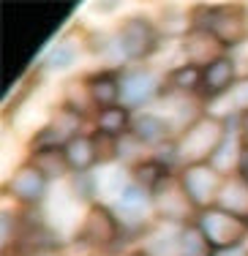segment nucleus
Segmentation results:
<instances>
[{
    "mask_svg": "<svg viewBox=\"0 0 248 256\" xmlns=\"http://www.w3.org/2000/svg\"><path fill=\"white\" fill-rule=\"evenodd\" d=\"M114 216H118L120 226L123 232L128 234V232H139V234H144L153 224H150V212H153V196H150L144 188L134 186V182H128V186L120 191V196L114 199L112 204Z\"/></svg>",
    "mask_w": 248,
    "mask_h": 256,
    "instance_id": "obj_9",
    "label": "nucleus"
},
{
    "mask_svg": "<svg viewBox=\"0 0 248 256\" xmlns=\"http://www.w3.org/2000/svg\"><path fill=\"white\" fill-rule=\"evenodd\" d=\"M172 166H166L164 161H158V158H144V161H139L136 166H131L128 169V178H131V182L134 186H139V188H144L148 194H153L156 188L161 186L166 178H172Z\"/></svg>",
    "mask_w": 248,
    "mask_h": 256,
    "instance_id": "obj_19",
    "label": "nucleus"
},
{
    "mask_svg": "<svg viewBox=\"0 0 248 256\" xmlns=\"http://www.w3.org/2000/svg\"><path fill=\"white\" fill-rule=\"evenodd\" d=\"M63 150H66V158H68L71 174H90L96 166H98L93 134H80V136H74Z\"/></svg>",
    "mask_w": 248,
    "mask_h": 256,
    "instance_id": "obj_18",
    "label": "nucleus"
},
{
    "mask_svg": "<svg viewBox=\"0 0 248 256\" xmlns=\"http://www.w3.org/2000/svg\"><path fill=\"white\" fill-rule=\"evenodd\" d=\"M114 41H118L120 58L128 66L134 63H144L148 58H153L161 46V28L156 25L150 16L134 14L128 20H123V25L114 33Z\"/></svg>",
    "mask_w": 248,
    "mask_h": 256,
    "instance_id": "obj_3",
    "label": "nucleus"
},
{
    "mask_svg": "<svg viewBox=\"0 0 248 256\" xmlns=\"http://www.w3.org/2000/svg\"><path fill=\"white\" fill-rule=\"evenodd\" d=\"M131 134L148 148H161V144L172 142L178 134H174V126L169 123L161 112H150V109H142V112H134V120H131Z\"/></svg>",
    "mask_w": 248,
    "mask_h": 256,
    "instance_id": "obj_14",
    "label": "nucleus"
},
{
    "mask_svg": "<svg viewBox=\"0 0 248 256\" xmlns=\"http://www.w3.org/2000/svg\"><path fill=\"white\" fill-rule=\"evenodd\" d=\"M123 234L126 232L120 226V221H118L112 207L96 202L84 210L82 224H80V229H76L74 240L82 242V246H88V248H93V251H104V248H112L114 242H120Z\"/></svg>",
    "mask_w": 248,
    "mask_h": 256,
    "instance_id": "obj_6",
    "label": "nucleus"
},
{
    "mask_svg": "<svg viewBox=\"0 0 248 256\" xmlns=\"http://www.w3.org/2000/svg\"><path fill=\"white\" fill-rule=\"evenodd\" d=\"M221 210L232 212L238 218H246L248 221V182L240 178V174H229L224 180V188H221V196H218V204Z\"/></svg>",
    "mask_w": 248,
    "mask_h": 256,
    "instance_id": "obj_20",
    "label": "nucleus"
},
{
    "mask_svg": "<svg viewBox=\"0 0 248 256\" xmlns=\"http://www.w3.org/2000/svg\"><path fill=\"white\" fill-rule=\"evenodd\" d=\"M93 142H96V156H98V166L120 161V139L106 136L101 131H93Z\"/></svg>",
    "mask_w": 248,
    "mask_h": 256,
    "instance_id": "obj_27",
    "label": "nucleus"
},
{
    "mask_svg": "<svg viewBox=\"0 0 248 256\" xmlns=\"http://www.w3.org/2000/svg\"><path fill=\"white\" fill-rule=\"evenodd\" d=\"M238 126H240V139H243V148L248 150V118H240Z\"/></svg>",
    "mask_w": 248,
    "mask_h": 256,
    "instance_id": "obj_29",
    "label": "nucleus"
},
{
    "mask_svg": "<svg viewBox=\"0 0 248 256\" xmlns=\"http://www.w3.org/2000/svg\"><path fill=\"white\" fill-rule=\"evenodd\" d=\"M246 76H248V63H246Z\"/></svg>",
    "mask_w": 248,
    "mask_h": 256,
    "instance_id": "obj_31",
    "label": "nucleus"
},
{
    "mask_svg": "<svg viewBox=\"0 0 248 256\" xmlns=\"http://www.w3.org/2000/svg\"><path fill=\"white\" fill-rule=\"evenodd\" d=\"M191 28H202L224 46H238L248 38V11L240 3L229 6H194Z\"/></svg>",
    "mask_w": 248,
    "mask_h": 256,
    "instance_id": "obj_2",
    "label": "nucleus"
},
{
    "mask_svg": "<svg viewBox=\"0 0 248 256\" xmlns=\"http://www.w3.org/2000/svg\"><path fill=\"white\" fill-rule=\"evenodd\" d=\"M180 256H216L213 246L204 240V234L199 232L196 224H186L183 240H180Z\"/></svg>",
    "mask_w": 248,
    "mask_h": 256,
    "instance_id": "obj_24",
    "label": "nucleus"
},
{
    "mask_svg": "<svg viewBox=\"0 0 248 256\" xmlns=\"http://www.w3.org/2000/svg\"><path fill=\"white\" fill-rule=\"evenodd\" d=\"M178 178H180V182H183V188H186V194H188L191 204L196 207L199 212L218 204L221 188H224V180H226V178H224L216 166H210V164L186 166V169H178Z\"/></svg>",
    "mask_w": 248,
    "mask_h": 256,
    "instance_id": "obj_8",
    "label": "nucleus"
},
{
    "mask_svg": "<svg viewBox=\"0 0 248 256\" xmlns=\"http://www.w3.org/2000/svg\"><path fill=\"white\" fill-rule=\"evenodd\" d=\"M84 82H88L96 112L120 106V71H96V74L84 76Z\"/></svg>",
    "mask_w": 248,
    "mask_h": 256,
    "instance_id": "obj_16",
    "label": "nucleus"
},
{
    "mask_svg": "<svg viewBox=\"0 0 248 256\" xmlns=\"http://www.w3.org/2000/svg\"><path fill=\"white\" fill-rule=\"evenodd\" d=\"M238 174L248 182V150H243V158H240V166H238Z\"/></svg>",
    "mask_w": 248,
    "mask_h": 256,
    "instance_id": "obj_28",
    "label": "nucleus"
},
{
    "mask_svg": "<svg viewBox=\"0 0 248 256\" xmlns=\"http://www.w3.org/2000/svg\"><path fill=\"white\" fill-rule=\"evenodd\" d=\"M76 58H80V44L71 41V38H60L58 44L46 52L44 68L46 71H63V68H68V66H74Z\"/></svg>",
    "mask_w": 248,
    "mask_h": 256,
    "instance_id": "obj_23",
    "label": "nucleus"
},
{
    "mask_svg": "<svg viewBox=\"0 0 248 256\" xmlns=\"http://www.w3.org/2000/svg\"><path fill=\"white\" fill-rule=\"evenodd\" d=\"M28 164L36 166L41 174H44L50 182L55 180H63L71 174V166H68V158H66V150L63 148H33L28 156Z\"/></svg>",
    "mask_w": 248,
    "mask_h": 256,
    "instance_id": "obj_17",
    "label": "nucleus"
},
{
    "mask_svg": "<svg viewBox=\"0 0 248 256\" xmlns=\"http://www.w3.org/2000/svg\"><path fill=\"white\" fill-rule=\"evenodd\" d=\"M186 224H153L139 237L136 254L139 256H180V240H183Z\"/></svg>",
    "mask_w": 248,
    "mask_h": 256,
    "instance_id": "obj_12",
    "label": "nucleus"
},
{
    "mask_svg": "<svg viewBox=\"0 0 248 256\" xmlns=\"http://www.w3.org/2000/svg\"><path fill=\"white\" fill-rule=\"evenodd\" d=\"M82 123H84V114L60 104L52 112V118L38 128V134H33V148H66L71 139L82 134L80 131Z\"/></svg>",
    "mask_w": 248,
    "mask_h": 256,
    "instance_id": "obj_10",
    "label": "nucleus"
},
{
    "mask_svg": "<svg viewBox=\"0 0 248 256\" xmlns=\"http://www.w3.org/2000/svg\"><path fill=\"white\" fill-rule=\"evenodd\" d=\"M238 82V68H234V60L229 54L218 58L216 63H210L208 68H202V98L204 101H216L224 98L229 90Z\"/></svg>",
    "mask_w": 248,
    "mask_h": 256,
    "instance_id": "obj_15",
    "label": "nucleus"
},
{
    "mask_svg": "<svg viewBox=\"0 0 248 256\" xmlns=\"http://www.w3.org/2000/svg\"><path fill=\"white\" fill-rule=\"evenodd\" d=\"M199 232L204 234V240L213 246L216 254L224 251H238L243 248V242L248 240V221L246 218H238L232 212L221 210V207H210V210L196 212Z\"/></svg>",
    "mask_w": 248,
    "mask_h": 256,
    "instance_id": "obj_5",
    "label": "nucleus"
},
{
    "mask_svg": "<svg viewBox=\"0 0 248 256\" xmlns=\"http://www.w3.org/2000/svg\"><path fill=\"white\" fill-rule=\"evenodd\" d=\"M66 106H71V109H76L80 114L84 112H90L93 109L96 112V106H93V98H90V90H88V82H84V76L82 79H71L68 84H66Z\"/></svg>",
    "mask_w": 248,
    "mask_h": 256,
    "instance_id": "obj_25",
    "label": "nucleus"
},
{
    "mask_svg": "<svg viewBox=\"0 0 248 256\" xmlns=\"http://www.w3.org/2000/svg\"><path fill=\"white\" fill-rule=\"evenodd\" d=\"M180 50H183L186 63L196 66V68H208L210 63H216L218 58L226 54V46L202 28H191L188 33L180 38Z\"/></svg>",
    "mask_w": 248,
    "mask_h": 256,
    "instance_id": "obj_13",
    "label": "nucleus"
},
{
    "mask_svg": "<svg viewBox=\"0 0 248 256\" xmlns=\"http://www.w3.org/2000/svg\"><path fill=\"white\" fill-rule=\"evenodd\" d=\"M164 93H178V96H196L202 93V68L188 63H180L166 74Z\"/></svg>",
    "mask_w": 248,
    "mask_h": 256,
    "instance_id": "obj_21",
    "label": "nucleus"
},
{
    "mask_svg": "<svg viewBox=\"0 0 248 256\" xmlns=\"http://www.w3.org/2000/svg\"><path fill=\"white\" fill-rule=\"evenodd\" d=\"M229 118H248V76L238 79L234 88L224 96Z\"/></svg>",
    "mask_w": 248,
    "mask_h": 256,
    "instance_id": "obj_26",
    "label": "nucleus"
},
{
    "mask_svg": "<svg viewBox=\"0 0 248 256\" xmlns=\"http://www.w3.org/2000/svg\"><path fill=\"white\" fill-rule=\"evenodd\" d=\"M216 256H248V251L238 248V251H224V254H216Z\"/></svg>",
    "mask_w": 248,
    "mask_h": 256,
    "instance_id": "obj_30",
    "label": "nucleus"
},
{
    "mask_svg": "<svg viewBox=\"0 0 248 256\" xmlns=\"http://www.w3.org/2000/svg\"><path fill=\"white\" fill-rule=\"evenodd\" d=\"M150 196H153V212L158 221H166V224H194L196 221L199 210L191 204L178 172L172 178H166Z\"/></svg>",
    "mask_w": 248,
    "mask_h": 256,
    "instance_id": "obj_7",
    "label": "nucleus"
},
{
    "mask_svg": "<svg viewBox=\"0 0 248 256\" xmlns=\"http://www.w3.org/2000/svg\"><path fill=\"white\" fill-rule=\"evenodd\" d=\"M229 136V120L221 114H202L174 136V161L178 169L210 164Z\"/></svg>",
    "mask_w": 248,
    "mask_h": 256,
    "instance_id": "obj_1",
    "label": "nucleus"
},
{
    "mask_svg": "<svg viewBox=\"0 0 248 256\" xmlns=\"http://www.w3.org/2000/svg\"><path fill=\"white\" fill-rule=\"evenodd\" d=\"M96 128L93 131H101L106 136H114V139H123L126 134L131 131V120H134V112L126 106H110V109H101L96 112Z\"/></svg>",
    "mask_w": 248,
    "mask_h": 256,
    "instance_id": "obj_22",
    "label": "nucleus"
},
{
    "mask_svg": "<svg viewBox=\"0 0 248 256\" xmlns=\"http://www.w3.org/2000/svg\"><path fill=\"white\" fill-rule=\"evenodd\" d=\"M6 194H8L20 207L33 210V207H38L46 199V194H50V180H46L36 166H30V164L25 161L22 166H16L14 174L8 178V182H6Z\"/></svg>",
    "mask_w": 248,
    "mask_h": 256,
    "instance_id": "obj_11",
    "label": "nucleus"
},
{
    "mask_svg": "<svg viewBox=\"0 0 248 256\" xmlns=\"http://www.w3.org/2000/svg\"><path fill=\"white\" fill-rule=\"evenodd\" d=\"M166 76L158 68L148 63H134L126 66L120 71V106L131 109V112H142L150 101L164 96Z\"/></svg>",
    "mask_w": 248,
    "mask_h": 256,
    "instance_id": "obj_4",
    "label": "nucleus"
}]
</instances>
